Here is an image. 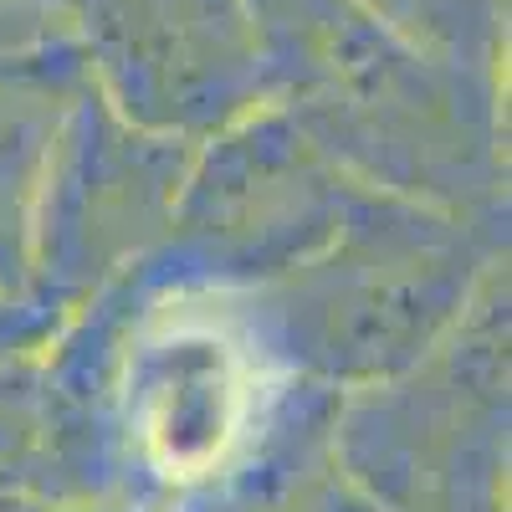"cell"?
<instances>
[{
	"label": "cell",
	"instance_id": "8",
	"mask_svg": "<svg viewBox=\"0 0 512 512\" xmlns=\"http://www.w3.org/2000/svg\"><path fill=\"white\" fill-rule=\"evenodd\" d=\"M72 308H57L47 297H6L0 292V369L31 359L67 328Z\"/></svg>",
	"mask_w": 512,
	"mask_h": 512
},
{
	"label": "cell",
	"instance_id": "3",
	"mask_svg": "<svg viewBox=\"0 0 512 512\" xmlns=\"http://www.w3.org/2000/svg\"><path fill=\"white\" fill-rule=\"evenodd\" d=\"M359 200L364 185L262 103L195 144L169 236L134 272L149 287L256 292L313 262Z\"/></svg>",
	"mask_w": 512,
	"mask_h": 512
},
{
	"label": "cell",
	"instance_id": "11",
	"mask_svg": "<svg viewBox=\"0 0 512 512\" xmlns=\"http://www.w3.org/2000/svg\"><path fill=\"white\" fill-rule=\"evenodd\" d=\"M47 6H57V0H47Z\"/></svg>",
	"mask_w": 512,
	"mask_h": 512
},
{
	"label": "cell",
	"instance_id": "5",
	"mask_svg": "<svg viewBox=\"0 0 512 512\" xmlns=\"http://www.w3.org/2000/svg\"><path fill=\"white\" fill-rule=\"evenodd\" d=\"M93 88L139 128L200 144L262 108L246 0H57Z\"/></svg>",
	"mask_w": 512,
	"mask_h": 512
},
{
	"label": "cell",
	"instance_id": "2",
	"mask_svg": "<svg viewBox=\"0 0 512 512\" xmlns=\"http://www.w3.org/2000/svg\"><path fill=\"white\" fill-rule=\"evenodd\" d=\"M497 216L364 190L313 262L236 303L277 369L328 390H384L431 364L497 287Z\"/></svg>",
	"mask_w": 512,
	"mask_h": 512
},
{
	"label": "cell",
	"instance_id": "6",
	"mask_svg": "<svg viewBox=\"0 0 512 512\" xmlns=\"http://www.w3.org/2000/svg\"><path fill=\"white\" fill-rule=\"evenodd\" d=\"M88 88L72 47L0 67V292L36 297V216L47 195L52 149Z\"/></svg>",
	"mask_w": 512,
	"mask_h": 512
},
{
	"label": "cell",
	"instance_id": "9",
	"mask_svg": "<svg viewBox=\"0 0 512 512\" xmlns=\"http://www.w3.org/2000/svg\"><path fill=\"white\" fill-rule=\"evenodd\" d=\"M0 512H164L149 502H88V497H41V492H0Z\"/></svg>",
	"mask_w": 512,
	"mask_h": 512
},
{
	"label": "cell",
	"instance_id": "1",
	"mask_svg": "<svg viewBox=\"0 0 512 512\" xmlns=\"http://www.w3.org/2000/svg\"><path fill=\"white\" fill-rule=\"evenodd\" d=\"M262 103L379 195L502 210V72L415 47L359 0H246Z\"/></svg>",
	"mask_w": 512,
	"mask_h": 512
},
{
	"label": "cell",
	"instance_id": "4",
	"mask_svg": "<svg viewBox=\"0 0 512 512\" xmlns=\"http://www.w3.org/2000/svg\"><path fill=\"white\" fill-rule=\"evenodd\" d=\"M195 144L128 123L93 82L77 93L52 149L36 216V297L82 308L144 267L169 236Z\"/></svg>",
	"mask_w": 512,
	"mask_h": 512
},
{
	"label": "cell",
	"instance_id": "10",
	"mask_svg": "<svg viewBox=\"0 0 512 512\" xmlns=\"http://www.w3.org/2000/svg\"><path fill=\"white\" fill-rule=\"evenodd\" d=\"M461 507H466V497H461V502H456V512H461Z\"/></svg>",
	"mask_w": 512,
	"mask_h": 512
},
{
	"label": "cell",
	"instance_id": "7",
	"mask_svg": "<svg viewBox=\"0 0 512 512\" xmlns=\"http://www.w3.org/2000/svg\"><path fill=\"white\" fill-rule=\"evenodd\" d=\"M359 6L425 52L482 72H502L507 0H359Z\"/></svg>",
	"mask_w": 512,
	"mask_h": 512
}]
</instances>
